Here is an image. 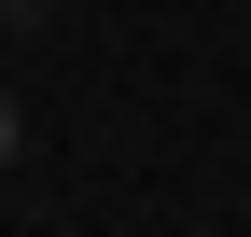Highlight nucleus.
Instances as JSON below:
<instances>
[{
  "label": "nucleus",
  "instance_id": "obj_1",
  "mask_svg": "<svg viewBox=\"0 0 251 237\" xmlns=\"http://www.w3.org/2000/svg\"><path fill=\"white\" fill-rule=\"evenodd\" d=\"M0 167H14V98H0Z\"/></svg>",
  "mask_w": 251,
  "mask_h": 237
}]
</instances>
